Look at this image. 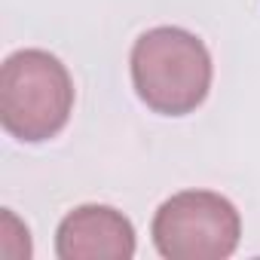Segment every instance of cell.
I'll return each instance as SVG.
<instances>
[{
  "instance_id": "6da1fadb",
  "label": "cell",
  "mask_w": 260,
  "mask_h": 260,
  "mask_svg": "<svg viewBox=\"0 0 260 260\" xmlns=\"http://www.w3.org/2000/svg\"><path fill=\"white\" fill-rule=\"evenodd\" d=\"M138 98L166 116L193 113L211 89V55L205 43L175 25L144 31L128 55Z\"/></svg>"
},
{
  "instance_id": "7a4b0ae2",
  "label": "cell",
  "mask_w": 260,
  "mask_h": 260,
  "mask_svg": "<svg viewBox=\"0 0 260 260\" xmlns=\"http://www.w3.org/2000/svg\"><path fill=\"white\" fill-rule=\"evenodd\" d=\"M74 110V80L46 49H19L0 68V122L25 141L55 138Z\"/></svg>"
},
{
  "instance_id": "3957f363",
  "label": "cell",
  "mask_w": 260,
  "mask_h": 260,
  "mask_svg": "<svg viewBox=\"0 0 260 260\" xmlns=\"http://www.w3.org/2000/svg\"><path fill=\"white\" fill-rule=\"evenodd\" d=\"M150 236L166 260H223L239 248L242 217L220 193L181 190L156 208Z\"/></svg>"
},
{
  "instance_id": "277c9868",
  "label": "cell",
  "mask_w": 260,
  "mask_h": 260,
  "mask_svg": "<svg viewBox=\"0 0 260 260\" xmlns=\"http://www.w3.org/2000/svg\"><path fill=\"white\" fill-rule=\"evenodd\" d=\"M61 260H128L135 254V226L110 205H80L55 230Z\"/></svg>"
}]
</instances>
